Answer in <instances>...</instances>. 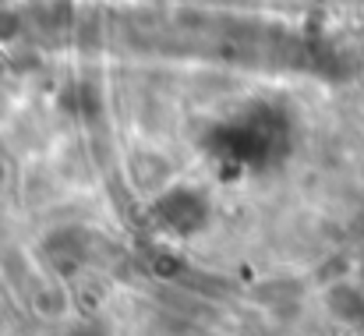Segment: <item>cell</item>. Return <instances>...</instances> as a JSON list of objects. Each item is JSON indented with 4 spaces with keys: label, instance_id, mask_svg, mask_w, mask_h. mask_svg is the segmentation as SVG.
Masks as SVG:
<instances>
[{
    "label": "cell",
    "instance_id": "6da1fadb",
    "mask_svg": "<svg viewBox=\"0 0 364 336\" xmlns=\"http://www.w3.org/2000/svg\"><path fill=\"white\" fill-rule=\"evenodd\" d=\"M205 209H209V206H205L202 191H195V188H170V191L159 199L156 216L170 226V230L188 233V230H198V226H202Z\"/></svg>",
    "mask_w": 364,
    "mask_h": 336
}]
</instances>
